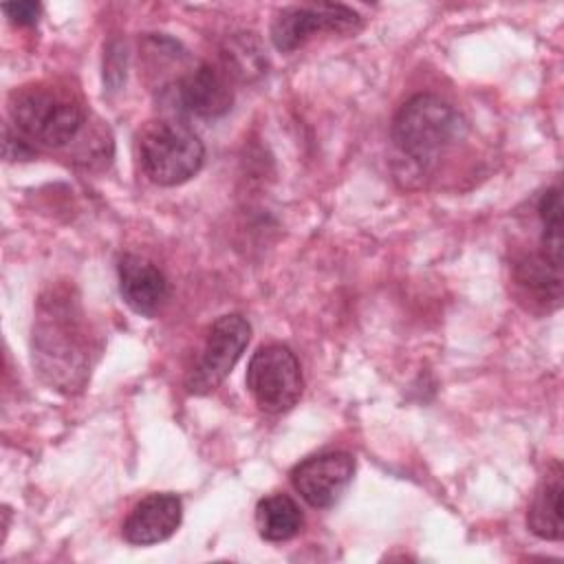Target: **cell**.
Here are the masks:
<instances>
[{
	"label": "cell",
	"instance_id": "cell-1",
	"mask_svg": "<svg viewBox=\"0 0 564 564\" xmlns=\"http://www.w3.org/2000/svg\"><path fill=\"white\" fill-rule=\"evenodd\" d=\"M465 132L460 115L436 95H414L392 119V143L397 154L416 172H425L438 154Z\"/></svg>",
	"mask_w": 564,
	"mask_h": 564
},
{
	"label": "cell",
	"instance_id": "cell-2",
	"mask_svg": "<svg viewBox=\"0 0 564 564\" xmlns=\"http://www.w3.org/2000/svg\"><path fill=\"white\" fill-rule=\"evenodd\" d=\"M11 121L26 143L62 148L82 132L86 112L82 101L68 90L51 84L18 88L9 99Z\"/></svg>",
	"mask_w": 564,
	"mask_h": 564
},
{
	"label": "cell",
	"instance_id": "cell-3",
	"mask_svg": "<svg viewBox=\"0 0 564 564\" xmlns=\"http://www.w3.org/2000/svg\"><path fill=\"white\" fill-rule=\"evenodd\" d=\"M33 361L51 386L73 390L86 375V337L73 306L53 302L33 328Z\"/></svg>",
	"mask_w": 564,
	"mask_h": 564
},
{
	"label": "cell",
	"instance_id": "cell-4",
	"mask_svg": "<svg viewBox=\"0 0 564 564\" xmlns=\"http://www.w3.org/2000/svg\"><path fill=\"white\" fill-rule=\"evenodd\" d=\"M139 161L152 183L172 187L189 181L203 167L205 148L189 126L159 119L139 134Z\"/></svg>",
	"mask_w": 564,
	"mask_h": 564
},
{
	"label": "cell",
	"instance_id": "cell-5",
	"mask_svg": "<svg viewBox=\"0 0 564 564\" xmlns=\"http://www.w3.org/2000/svg\"><path fill=\"white\" fill-rule=\"evenodd\" d=\"M304 388L295 352L282 344H269L253 352L247 368V390L256 405L269 414L291 410Z\"/></svg>",
	"mask_w": 564,
	"mask_h": 564
},
{
	"label": "cell",
	"instance_id": "cell-6",
	"mask_svg": "<svg viewBox=\"0 0 564 564\" xmlns=\"http://www.w3.org/2000/svg\"><path fill=\"white\" fill-rule=\"evenodd\" d=\"M251 337V326L240 313L218 317L209 330L198 361L185 377V388L192 394H207L218 388L231 372Z\"/></svg>",
	"mask_w": 564,
	"mask_h": 564
},
{
	"label": "cell",
	"instance_id": "cell-7",
	"mask_svg": "<svg viewBox=\"0 0 564 564\" xmlns=\"http://www.w3.org/2000/svg\"><path fill=\"white\" fill-rule=\"evenodd\" d=\"M361 26V18L346 4H304L286 7L271 22V42L278 51L289 53L302 46L313 33L335 31L355 33Z\"/></svg>",
	"mask_w": 564,
	"mask_h": 564
},
{
	"label": "cell",
	"instance_id": "cell-8",
	"mask_svg": "<svg viewBox=\"0 0 564 564\" xmlns=\"http://www.w3.org/2000/svg\"><path fill=\"white\" fill-rule=\"evenodd\" d=\"M355 474V458L348 452H324L304 458L291 471L295 491L315 509L333 507Z\"/></svg>",
	"mask_w": 564,
	"mask_h": 564
},
{
	"label": "cell",
	"instance_id": "cell-9",
	"mask_svg": "<svg viewBox=\"0 0 564 564\" xmlns=\"http://www.w3.org/2000/svg\"><path fill=\"white\" fill-rule=\"evenodd\" d=\"M172 104L200 119L223 117L234 104V90L229 86V75L216 70L209 64H198L183 73L172 88H165Z\"/></svg>",
	"mask_w": 564,
	"mask_h": 564
},
{
	"label": "cell",
	"instance_id": "cell-10",
	"mask_svg": "<svg viewBox=\"0 0 564 564\" xmlns=\"http://www.w3.org/2000/svg\"><path fill=\"white\" fill-rule=\"evenodd\" d=\"M183 518V505L174 494H150L134 505L123 522V540L137 546L165 542L174 535Z\"/></svg>",
	"mask_w": 564,
	"mask_h": 564
},
{
	"label": "cell",
	"instance_id": "cell-11",
	"mask_svg": "<svg viewBox=\"0 0 564 564\" xmlns=\"http://www.w3.org/2000/svg\"><path fill=\"white\" fill-rule=\"evenodd\" d=\"M119 289L123 302L139 315H154L167 297L165 275L139 256H123L119 262Z\"/></svg>",
	"mask_w": 564,
	"mask_h": 564
},
{
	"label": "cell",
	"instance_id": "cell-12",
	"mask_svg": "<svg viewBox=\"0 0 564 564\" xmlns=\"http://www.w3.org/2000/svg\"><path fill=\"white\" fill-rule=\"evenodd\" d=\"M513 280L527 297L555 308L562 297V260H553L544 251L524 253L513 262Z\"/></svg>",
	"mask_w": 564,
	"mask_h": 564
},
{
	"label": "cell",
	"instance_id": "cell-13",
	"mask_svg": "<svg viewBox=\"0 0 564 564\" xmlns=\"http://www.w3.org/2000/svg\"><path fill=\"white\" fill-rule=\"evenodd\" d=\"M562 494H564L562 469L555 463L553 471H549L538 485L527 511L529 529L542 540H562V533H564Z\"/></svg>",
	"mask_w": 564,
	"mask_h": 564
},
{
	"label": "cell",
	"instance_id": "cell-14",
	"mask_svg": "<svg viewBox=\"0 0 564 564\" xmlns=\"http://www.w3.org/2000/svg\"><path fill=\"white\" fill-rule=\"evenodd\" d=\"M256 527L267 542L291 540L302 527V511L286 494H273L258 502Z\"/></svg>",
	"mask_w": 564,
	"mask_h": 564
},
{
	"label": "cell",
	"instance_id": "cell-15",
	"mask_svg": "<svg viewBox=\"0 0 564 564\" xmlns=\"http://www.w3.org/2000/svg\"><path fill=\"white\" fill-rule=\"evenodd\" d=\"M538 216L542 223V251L553 260H562V196L557 187L542 194Z\"/></svg>",
	"mask_w": 564,
	"mask_h": 564
},
{
	"label": "cell",
	"instance_id": "cell-16",
	"mask_svg": "<svg viewBox=\"0 0 564 564\" xmlns=\"http://www.w3.org/2000/svg\"><path fill=\"white\" fill-rule=\"evenodd\" d=\"M2 11L7 13V18L11 22L29 26V24L37 22V18L42 13V7H40V2L24 0V2H7V4H2Z\"/></svg>",
	"mask_w": 564,
	"mask_h": 564
}]
</instances>
